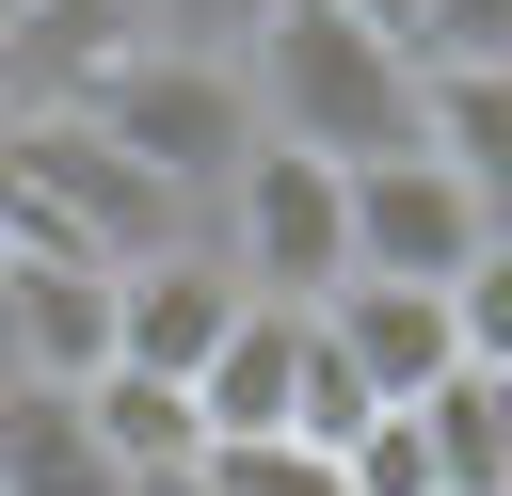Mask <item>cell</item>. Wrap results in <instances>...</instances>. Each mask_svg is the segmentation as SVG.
<instances>
[{"mask_svg": "<svg viewBox=\"0 0 512 496\" xmlns=\"http://www.w3.org/2000/svg\"><path fill=\"white\" fill-rule=\"evenodd\" d=\"M304 320L336 336V368H352V384H368L384 416H416L432 384H464V336H448V288H368V272H352V288H336V304H304Z\"/></svg>", "mask_w": 512, "mask_h": 496, "instance_id": "6", "label": "cell"}, {"mask_svg": "<svg viewBox=\"0 0 512 496\" xmlns=\"http://www.w3.org/2000/svg\"><path fill=\"white\" fill-rule=\"evenodd\" d=\"M16 272V384H96L112 368V272L96 256H0Z\"/></svg>", "mask_w": 512, "mask_h": 496, "instance_id": "8", "label": "cell"}, {"mask_svg": "<svg viewBox=\"0 0 512 496\" xmlns=\"http://www.w3.org/2000/svg\"><path fill=\"white\" fill-rule=\"evenodd\" d=\"M320 16H352V32H384V48L416 64V0H320Z\"/></svg>", "mask_w": 512, "mask_h": 496, "instance_id": "17", "label": "cell"}, {"mask_svg": "<svg viewBox=\"0 0 512 496\" xmlns=\"http://www.w3.org/2000/svg\"><path fill=\"white\" fill-rule=\"evenodd\" d=\"M128 48H160L144 0H16V32H0V112H64V96H96Z\"/></svg>", "mask_w": 512, "mask_h": 496, "instance_id": "7", "label": "cell"}, {"mask_svg": "<svg viewBox=\"0 0 512 496\" xmlns=\"http://www.w3.org/2000/svg\"><path fill=\"white\" fill-rule=\"evenodd\" d=\"M224 336H240V272H224L208 240H192V256H144V272H112V368L192 384Z\"/></svg>", "mask_w": 512, "mask_h": 496, "instance_id": "5", "label": "cell"}, {"mask_svg": "<svg viewBox=\"0 0 512 496\" xmlns=\"http://www.w3.org/2000/svg\"><path fill=\"white\" fill-rule=\"evenodd\" d=\"M64 112H80L128 176H160L192 224H208L224 176L256 160V96H240V64H192V48H128V64H112L96 96H64Z\"/></svg>", "mask_w": 512, "mask_h": 496, "instance_id": "2", "label": "cell"}, {"mask_svg": "<svg viewBox=\"0 0 512 496\" xmlns=\"http://www.w3.org/2000/svg\"><path fill=\"white\" fill-rule=\"evenodd\" d=\"M0 32H16V0H0Z\"/></svg>", "mask_w": 512, "mask_h": 496, "instance_id": "19", "label": "cell"}, {"mask_svg": "<svg viewBox=\"0 0 512 496\" xmlns=\"http://www.w3.org/2000/svg\"><path fill=\"white\" fill-rule=\"evenodd\" d=\"M208 256L240 272V304H336L352 288V176L336 160H304V144H256L240 176H224V208H208Z\"/></svg>", "mask_w": 512, "mask_h": 496, "instance_id": "3", "label": "cell"}, {"mask_svg": "<svg viewBox=\"0 0 512 496\" xmlns=\"http://www.w3.org/2000/svg\"><path fill=\"white\" fill-rule=\"evenodd\" d=\"M80 432H96V464H112L128 496H176V480L208 464L192 384H144V368H96V384H80Z\"/></svg>", "mask_w": 512, "mask_h": 496, "instance_id": "10", "label": "cell"}, {"mask_svg": "<svg viewBox=\"0 0 512 496\" xmlns=\"http://www.w3.org/2000/svg\"><path fill=\"white\" fill-rule=\"evenodd\" d=\"M416 64H512V0H416Z\"/></svg>", "mask_w": 512, "mask_h": 496, "instance_id": "16", "label": "cell"}, {"mask_svg": "<svg viewBox=\"0 0 512 496\" xmlns=\"http://www.w3.org/2000/svg\"><path fill=\"white\" fill-rule=\"evenodd\" d=\"M0 384H16V272H0Z\"/></svg>", "mask_w": 512, "mask_h": 496, "instance_id": "18", "label": "cell"}, {"mask_svg": "<svg viewBox=\"0 0 512 496\" xmlns=\"http://www.w3.org/2000/svg\"><path fill=\"white\" fill-rule=\"evenodd\" d=\"M480 240H496V224H480V192H464L432 144L352 176V272H368V288H464Z\"/></svg>", "mask_w": 512, "mask_h": 496, "instance_id": "4", "label": "cell"}, {"mask_svg": "<svg viewBox=\"0 0 512 496\" xmlns=\"http://www.w3.org/2000/svg\"><path fill=\"white\" fill-rule=\"evenodd\" d=\"M0 496H128L80 432V384H0Z\"/></svg>", "mask_w": 512, "mask_h": 496, "instance_id": "11", "label": "cell"}, {"mask_svg": "<svg viewBox=\"0 0 512 496\" xmlns=\"http://www.w3.org/2000/svg\"><path fill=\"white\" fill-rule=\"evenodd\" d=\"M272 16H288V0H144V32H160V48H192V64H240Z\"/></svg>", "mask_w": 512, "mask_h": 496, "instance_id": "14", "label": "cell"}, {"mask_svg": "<svg viewBox=\"0 0 512 496\" xmlns=\"http://www.w3.org/2000/svg\"><path fill=\"white\" fill-rule=\"evenodd\" d=\"M288 368H304V320L288 304H240V336L192 368V432L208 448H288Z\"/></svg>", "mask_w": 512, "mask_h": 496, "instance_id": "9", "label": "cell"}, {"mask_svg": "<svg viewBox=\"0 0 512 496\" xmlns=\"http://www.w3.org/2000/svg\"><path fill=\"white\" fill-rule=\"evenodd\" d=\"M336 480H352V496H448V480H432V432H416V416H368V432L336 448Z\"/></svg>", "mask_w": 512, "mask_h": 496, "instance_id": "13", "label": "cell"}, {"mask_svg": "<svg viewBox=\"0 0 512 496\" xmlns=\"http://www.w3.org/2000/svg\"><path fill=\"white\" fill-rule=\"evenodd\" d=\"M240 96H256V144H304V160H336V176L416 160V64H400L384 32H352V16H320V0H288V16L240 48Z\"/></svg>", "mask_w": 512, "mask_h": 496, "instance_id": "1", "label": "cell"}, {"mask_svg": "<svg viewBox=\"0 0 512 496\" xmlns=\"http://www.w3.org/2000/svg\"><path fill=\"white\" fill-rule=\"evenodd\" d=\"M368 416H384V400H368V384L336 368V336L304 320V368H288V448H320V464H336V448H352Z\"/></svg>", "mask_w": 512, "mask_h": 496, "instance_id": "12", "label": "cell"}, {"mask_svg": "<svg viewBox=\"0 0 512 496\" xmlns=\"http://www.w3.org/2000/svg\"><path fill=\"white\" fill-rule=\"evenodd\" d=\"M448 336H464V368H512V240H480V272L448 288Z\"/></svg>", "mask_w": 512, "mask_h": 496, "instance_id": "15", "label": "cell"}]
</instances>
